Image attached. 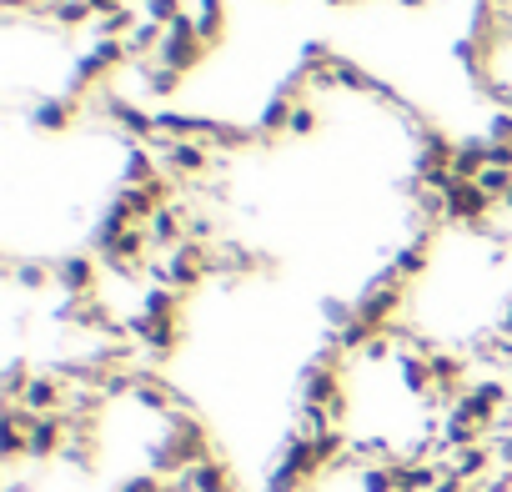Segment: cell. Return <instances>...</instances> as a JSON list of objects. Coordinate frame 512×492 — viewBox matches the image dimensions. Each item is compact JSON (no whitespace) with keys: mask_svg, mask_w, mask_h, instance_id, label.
I'll list each match as a JSON object with an SVG mask.
<instances>
[{"mask_svg":"<svg viewBox=\"0 0 512 492\" xmlns=\"http://www.w3.org/2000/svg\"><path fill=\"white\" fill-rule=\"evenodd\" d=\"M402 302H407V282H397V277L387 272V277H377L372 287H362V297H357V322L387 332V327L397 322Z\"/></svg>","mask_w":512,"mask_h":492,"instance_id":"obj_1","label":"cell"},{"mask_svg":"<svg viewBox=\"0 0 512 492\" xmlns=\"http://www.w3.org/2000/svg\"><path fill=\"white\" fill-rule=\"evenodd\" d=\"M156 61L161 66H171V71H196L201 61H206V41L196 36V21H191V11L176 21V26H166V41H161V51H156Z\"/></svg>","mask_w":512,"mask_h":492,"instance_id":"obj_2","label":"cell"},{"mask_svg":"<svg viewBox=\"0 0 512 492\" xmlns=\"http://www.w3.org/2000/svg\"><path fill=\"white\" fill-rule=\"evenodd\" d=\"M487 211H492V196L477 181H452L447 186V221H457V226H487Z\"/></svg>","mask_w":512,"mask_h":492,"instance_id":"obj_3","label":"cell"},{"mask_svg":"<svg viewBox=\"0 0 512 492\" xmlns=\"http://www.w3.org/2000/svg\"><path fill=\"white\" fill-rule=\"evenodd\" d=\"M156 161H161V171H166L176 186H186L191 176H201V171L211 166V146H206V141H171V151L156 156Z\"/></svg>","mask_w":512,"mask_h":492,"instance_id":"obj_4","label":"cell"},{"mask_svg":"<svg viewBox=\"0 0 512 492\" xmlns=\"http://www.w3.org/2000/svg\"><path fill=\"white\" fill-rule=\"evenodd\" d=\"M56 282L66 287V297H96V282H101V262L76 252V257H61L56 262Z\"/></svg>","mask_w":512,"mask_h":492,"instance_id":"obj_5","label":"cell"},{"mask_svg":"<svg viewBox=\"0 0 512 492\" xmlns=\"http://www.w3.org/2000/svg\"><path fill=\"white\" fill-rule=\"evenodd\" d=\"M121 61H131V56H126V46H121V41H101V46L76 66V91H91V86H96L101 76H111Z\"/></svg>","mask_w":512,"mask_h":492,"instance_id":"obj_6","label":"cell"},{"mask_svg":"<svg viewBox=\"0 0 512 492\" xmlns=\"http://www.w3.org/2000/svg\"><path fill=\"white\" fill-rule=\"evenodd\" d=\"M66 442H71V427H66V417H61V412H56V417H36V422H31V457H36V462L61 457V452H66Z\"/></svg>","mask_w":512,"mask_h":492,"instance_id":"obj_7","label":"cell"},{"mask_svg":"<svg viewBox=\"0 0 512 492\" xmlns=\"http://www.w3.org/2000/svg\"><path fill=\"white\" fill-rule=\"evenodd\" d=\"M427 262H432V231H417L402 252L392 257V277H397V282H412V277L427 272Z\"/></svg>","mask_w":512,"mask_h":492,"instance_id":"obj_8","label":"cell"},{"mask_svg":"<svg viewBox=\"0 0 512 492\" xmlns=\"http://www.w3.org/2000/svg\"><path fill=\"white\" fill-rule=\"evenodd\" d=\"M397 377H402V387H407L412 397H427V402H432V362H427L422 352H402V347H397Z\"/></svg>","mask_w":512,"mask_h":492,"instance_id":"obj_9","label":"cell"},{"mask_svg":"<svg viewBox=\"0 0 512 492\" xmlns=\"http://www.w3.org/2000/svg\"><path fill=\"white\" fill-rule=\"evenodd\" d=\"M131 397H136V402H141L146 412H166V417H171V412H181V407H176V392H171V387H166V382H161L156 372H141V377H136V392H131Z\"/></svg>","mask_w":512,"mask_h":492,"instance_id":"obj_10","label":"cell"},{"mask_svg":"<svg viewBox=\"0 0 512 492\" xmlns=\"http://www.w3.org/2000/svg\"><path fill=\"white\" fill-rule=\"evenodd\" d=\"M482 166H487V136H467V141H457L452 176H457V181H477Z\"/></svg>","mask_w":512,"mask_h":492,"instance_id":"obj_11","label":"cell"},{"mask_svg":"<svg viewBox=\"0 0 512 492\" xmlns=\"http://www.w3.org/2000/svg\"><path fill=\"white\" fill-rule=\"evenodd\" d=\"M191 21H196V36H201L206 46H216L221 31H226V6H221V0H196Z\"/></svg>","mask_w":512,"mask_h":492,"instance_id":"obj_12","label":"cell"},{"mask_svg":"<svg viewBox=\"0 0 512 492\" xmlns=\"http://www.w3.org/2000/svg\"><path fill=\"white\" fill-rule=\"evenodd\" d=\"M6 277L16 287H26V292H41V287L56 282V267H46V262H6Z\"/></svg>","mask_w":512,"mask_h":492,"instance_id":"obj_13","label":"cell"},{"mask_svg":"<svg viewBox=\"0 0 512 492\" xmlns=\"http://www.w3.org/2000/svg\"><path fill=\"white\" fill-rule=\"evenodd\" d=\"M292 111H297V101L282 91L277 101H267V111H262V121H256V131H262V136H277V131H287V126H292Z\"/></svg>","mask_w":512,"mask_h":492,"instance_id":"obj_14","label":"cell"},{"mask_svg":"<svg viewBox=\"0 0 512 492\" xmlns=\"http://www.w3.org/2000/svg\"><path fill=\"white\" fill-rule=\"evenodd\" d=\"M71 111H76V101H61V96H56V101H41V106L31 111V121H36L41 131H66V126H71Z\"/></svg>","mask_w":512,"mask_h":492,"instance_id":"obj_15","label":"cell"},{"mask_svg":"<svg viewBox=\"0 0 512 492\" xmlns=\"http://www.w3.org/2000/svg\"><path fill=\"white\" fill-rule=\"evenodd\" d=\"M141 312H146V317H181V292H171V287H146Z\"/></svg>","mask_w":512,"mask_h":492,"instance_id":"obj_16","label":"cell"},{"mask_svg":"<svg viewBox=\"0 0 512 492\" xmlns=\"http://www.w3.org/2000/svg\"><path fill=\"white\" fill-rule=\"evenodd\" d=\"M186 16V6H181V0H141V21H151V26H176Z\"/></svg>","mask_w":512,"mask_h":492,"instance_id":"obj_17","label":"cell"},{"mask_svg":"<svg viewBox=\"0 0 512 492\" xmlns=\"http://www.w3.org/2000/svg\"><path fill=\"white\" fill-rule=\"evenodd\" d=\"M477 186H482L492 201H507V191H512V166H482Z\"/></svg>","mask_w":512,"mask_h":492,"instance_id":"obj_18","label":"cell"},{"mask_svg":"<svg viewBox=\"0 0 512 492\" xmlns=\"http://www.w3.org/2000/svg\"><path fill=\"white\" fill-rule=\"evenodd\" d=\"M146 86H151L156 96H171V91L181 86V71H171V66H161V61H151V66H146Z\"/></svg>","mask_w":512,"mask_h":492,"instance_id":"obj_19","label":"cell"},{"mask_svg":"<svg viewBox=\"0 0 512 492\" xmlns=\"http://www.w3.org/2000/svg\"><path fill=\"white\" fill-rule=\"evenodd\" d=\"M116 492H176V482H166V477H156V472H146V477H126Z\"/></svg>","mask_w":512,"mask_h":492,"instance_id":"obj_20","label":"cell"},{"mask_svg":"<svg viewBox=\"0 0 512 492\" xmlns=\"http://www.w3.org/2000/svg\"><path fill=\"white\" fill-rule=\"evenodd\" d=\"M292 136H312L317 131V111L307 106V101H297V111H292V126H287Z\"/></svg>","mask_w":512,"mask_h":492,"instance_id":"obj_21","label":"cell"},{"mask_svg":"<svg viewBox=\"0 0 512 492\" xmlns=\"http://www.w3.org/2000/svg\"><path fill=\"white\" fill-rule=\"evenodd\" d=\"M477 487H482V492H512V472H507V467H497V472H487Z\"/></svg>","mask_w":512,"mask_h":492,"instance_id":"obj_22","label":"cell"},{"mask_svg":"<svg viewBox=\"0 0 512 492\" xmlns=\"http://www.w3.org/2000/svg\"><path fill=\"white\" fill-rule=\"evenodd\" d=\"M492 452H497V467L512 472V437H492Z\"/></svg>","mask_w":512,"mask_h":492,"instance_id":"obj_23","label":"cell"},{"mask_svg":"<svg viewBox=\"0 0 512 492\" xmlns=\"http://www.w3.org/2000/svg\"><path fill=\"white\" fill-rule=\"evenodd\" d=\"M497 337H512V297H507V307H502V317H497Z\"/></svg>","mask_w":512,"mask_h":492,"instance_id":"obj_24","label":"cell"}]
</instances>
